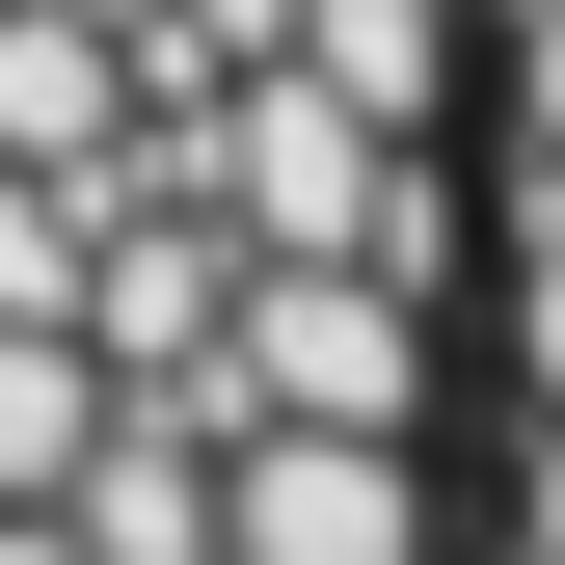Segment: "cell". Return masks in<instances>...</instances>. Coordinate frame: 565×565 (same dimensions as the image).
Instances as JSON below:
<instances>
[{"mask_svg":"<svg viewBox=\"0 0 565 565\" xmlns=\"http://www.w3.org/2000/svg\"><path fill=\"white\" fill-rule=\"evenodd\" d=\"M484 28V269H458V350H484V431H565V0H458Z\"/></svg>","mask_w":565,"mask_h":565,"instance_id":"6da1fadb","label":"cell"}]
</instances>
